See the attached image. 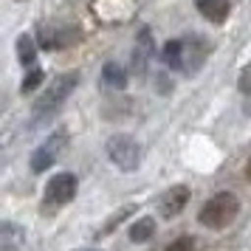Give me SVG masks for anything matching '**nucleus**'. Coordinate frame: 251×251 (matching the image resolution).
<instances>
[{
    "mask_svg": "<svg viewBox=\"0 0 251 251\" xmlns=\"http://www.w3.org/2000/svg\"><path fill=\"white\" fill-rule=\"evenodd\" d=\"M104 152L113 167L122 172H136L141 167V144L130 136H110L104 144Z\"/></svg>",
    "mask_w": 251,
    "mask_h": 251,
    "instance_id": "20e7f679",
    "label": "nucleus"
},
{
    "mask_svg": "<svg viewBox=\"0 0 251 251\" xmlns=\"http://www.w3.org/2000/svg\"><path fill=\"white\" fill-rule=\"evenodd\" d=\"M240 215V198L234 192H217L212 195L201 212H198V223L203 228H212V231H223L226 226H231Z\"/></svg>",
    "mask_w": 251,
    "mask_h": 251,
    "instance_id": "7ed1b4c3",
    "label": "nucleus"
},
{
    "mask_svg": "<svg viewBox=\"0 0 251 251\" xmlns=\"http://www.w3.org/2000/svg\"><path fill=\"white\" fill-rule=\"evenodd\" d=\"M79 181L74 172H57L51 175L46 183V192H43V209H62L76 198Z\"/></svg>",
    "mask_w": 251,
    "mask_h": 251,
    "instance_id": "39448f33",
    "label": "nucleus"
},
{
    "mask_svg": "<svg viewBox=\"0 0 251 251\" xmlns=\"http://www.w3.org/2000/svg\"><path fill=\"white\" fill-rule=\"evenodd\" d=\"M237 88H240V93H251V65H246V68L240 71Z\"/></svg>",
    "mask_w": 251,
    "mask_h": 251,
    "instance_id": "a211bd4d",
    "label": "nucleus"
},
{
    "mask_svg": "<svg viewBox=\"0 0 251 251\" xmlns=\"http://www.w3.org/2000/svg\"><path fill=\"white\" fill-rule=\"evenodd\" d=\"M68 147V130H57V133H51V136L40 144V147L31 152V172H46L48 167H54L59 158V152Z\"/></svg>",
    "mask_w": 251,
    "mask_h": 251,
    "instance_id": "6e6552de",
    "label": "nucleus"
},
{
    "mask_svg": "<svg viewBox=\"0 0 251 251\" xmlns=\"http://www.w3.org/2000/svg\"><path fill=\"white\" fill-rule=\"evenodd\" d=\"M155 234V220L152 217H138L136 223H130V240L133 243H150Z\"/></svg>",
    "mask_w": 251,
    "mask_h": 251,
    "instance_id": "2eb2a0df",
    "label": "nucleus"
},
{
    "mask_svg": "<svg viewBox=\"0 0 251 251\" xmlns=\"http://www.w3.org/2000/svg\"><path fill=\"white\" fill-rule=\"evenodd\" d=\"M138 12L136 0H93L91 14L104 25H122L133 20Z\"/></svg>",
    "mask_w": 251,
    "mask_h": 251,
    "instance_id": "0eeeda50",
    "label": "nucleus"
},
{
    "mask_svg": "<svg viewBox=\"0 0 251 251\" xmlns=\"http://www.w3.org/2000/svg\"><path fill=\"white\" fill-rule=\"evenodd\" d=\"M209 54H212V43L206 37H198V34L167 40L164 48H161L164 65L172 68L175 74H183V76H195L198 71L203 68V62L209 59Z\"/></svg>",
    "mask_w": 251,
    "mask_h": 251,
    "instance_id": "f257e3e1",
    "label": "nucleus"
},
{
    "mask_svg": "<svg viewBox=\"0 0 251 251\" xmlns=\"http://www.w3.org/2000/svg\"><path fill=\"white\" fill-rule=\"evenodd\" d=\"M23 243H25L23 226H17L12 220L0 223V251H23Z\"/></svg>",
    "mask_w": 251,
    "mask_h": 251,
    "instance_id": "f8f14e48",
    "label": "nucleus"
},
{
    "mask_svg": "<svg viewBox=\"0 0 251 251\" xmlns=\"http://www.w3.org/2000/svg\"><path fill=\"white\" fill-rule=\"evenodd\" d=\"M246 178H249V183H251V158H249V167H246Z\"/></svg>",
    "mask_w": 251,
    "mask_h": 251,
    "instance_id": "6ab92c4d",
    "label": "nucleus"
},
{
    "mask_svg": "<svg viewBox=\"0 0 251 251\" xmlns=\"http://www.w3.org/2000/svg\"><path fill=\"white\" fill-rule=\"evenodd\" d=\"M164 251H195V240L192 237H178V240H172Z\"/></svg>",
    "mask_w": 251,
    "mask_h": 251,
    "instance_id": "f3484780",
    "label": "nucleus"
},
{
    "mask_svg": "<svg viewBox=\"0 0 251 251\" xmlns=\"http://www.w3.org/2000/svg\"><path fill=\"white\" fill-rule=\"evenodd\" d=\"M37 51H40V46H37V40L31 34L17 37V59H20V65L25 71L37 68Z\"/></svg>",
    "mask_w": 251,
    "mask_h": 251,
    "instance_id": "4468645a",
    "label": "nucleus"
},
{
    "mask_svg": "<svg viewBox=\"0 0 251 251\" xmlns=\"http://www.w3.org/2000/svg\"><path fill=\"white\" fill-rule=\"evenodd\" d=\"M82 40L79 25H65V23H43L37 28V46L43 51H62V48L76 46Z\"/></svg>",
    "mask_w": 251,
    "mask_h": 251,
    "instance_id": "423d86ee",
    "label": "nucleus"
},
{
    "mask_svg": "<svg viewBox=\"0 0 251 251\" xmlns=\"http://www.w3.org/2000/svg\"><path fill=\"white\" fill-rule=\"evenodd\" d=\"M102 88L104 91H125L127 88V71L122 65H116V62H104L102 68Z\"/></svg>",
    "mask_w": 251,
    "mask_h": 251,
    "instance_id": "ddd939ff",
    "label": "nucleus"
},
{
    "mask_svg": "<svg viewBox=\"0 0 251 251\" xmlns=\"http://www.w3.org/2000/svg\"><path fill=\"white\" fill-rule=\"evenodd\" d=\"M17 3H25V0H17Z\"/></svg>",
    "mask_w": 251,
    "mask_h": 251,
    "instance_id": "aec40b11",
    "label": "nucleus"
},
{
    "mask_svg": "<svg viewBox=\"0 0 251 251\" xmlns=\"http://www.w3.org/2000/svg\"><path fill=\"white\" fill-rule=\"evenodd\" d=\"M43 79H46V74L40 71V65H37V68H31V71H25V79H23V85H20V93H34V91H40Z\"/></svg>",
    "mask_w": 251,
    "mask_h": 251,
    "instance_id": "dca6fc26",
    "label": "nucleus"
},
{
    "mask_svg": "<svg viewBox=\"0 0 251 251\" xmlns=\"http://www.w3.org/2000/svg\"><path fill=\"white\" fill-rule=\"evenodd\" d=\"M189 198H192V192H189V186H172V189H167V192L161 195L158 201V212L164 220H172V217H178L186 209V203H189Z\"/></svg>",
    "mask_w": 251,
    "mask_h": 251,
    "instance_id": "1a4fd4ad",
    "label": "nucleus"
},
{
    "mask_svg": "<svg viewBox=\"0 0 251 251\" xmlns=\"http://www.w3.org/2000/svg\"><path fill=\"white\" fill-rule=\"evenodd\" d=\"M82 251H91V249H82Z\"/></svg>",
    "mask_w": 251,
    "mask_h": 251,
    "instance_id": "412c9836",
    "label": "nucleus"
},
{
    "mask_svg": "<svg viewBox=\"0 0 251 251\" xmlns=\"http://www.w3.org/2000/svg\"><path fill=\"white\" fill-rule=\"evenodd\" d=\"M76 85H79V74H62V76L48 82V88H43L31 104V125H48L62 110V104L68 102L71 93L76 91Z\"/></svg>",
    "mask_w": 251,
    "mask_h": 251,
    "instance_id": "f03ea898",
    "label": "nucleus"
},
{
    "mask_svg": "<svg viewBox=\"0 0 251 251\" xmlns=\"http://www.w3.org/2000/svg\"><path fill=\"white\" fill-rule=\"evenodd\" d=\"M195 9L201 12L203 20H209L212 25H220V23L228 20L231 3H228V0H195Z\"/></svg>",
    "mask_w": 251,
    "mask_h": 251,
    "instance_id": "9b49d317",
    "label": "nucleus"
},
{
    "mask_svg": "<svg viewBox=\"0 0 251 251\" xmlns=\"http://www.w3.org/2000/svg\"><path fill=\"white\" fill-rule=\"evenodd\" d=\"M155 57V43H152V31L150 28H141L136 37V51H133V74L136 76H144L150 59Z\"/></svg>",
    "mask_w": 251,
    "mask_h": 251,
    "instance_id": "9d476101",
    "label": "nucleus"
}]
</instances>
